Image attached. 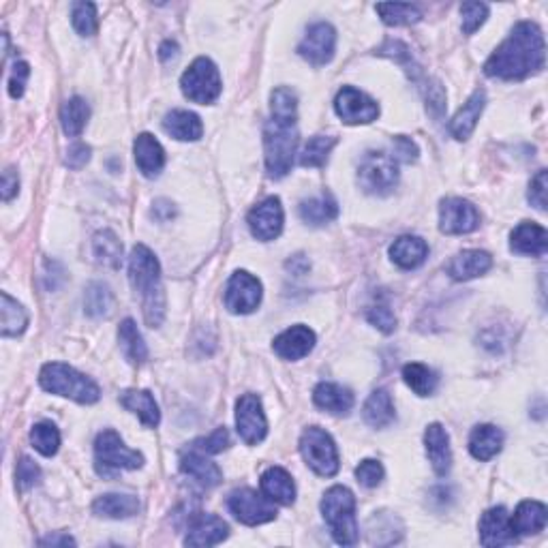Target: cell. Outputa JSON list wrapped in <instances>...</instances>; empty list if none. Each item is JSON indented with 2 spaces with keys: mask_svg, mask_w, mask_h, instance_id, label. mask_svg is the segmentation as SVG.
I'll return each instance as SVG.
<instances>
[{
  "mask_svg": "<svg viewBox=\"0 0 548 548\" xmlns=\"http://www.w3.org/2000/svg\"><path fill=\"white\" fill-rule=\"evenodd\" d=\"M546 43L544 34L534 22H518L508 39L493 52L485 64L488 78L525 80L544 69Z\"/></svg>",
  "mask_w": 548,
  "mask_h": 548,
  "instance_id": "cell-1",
  "label": "cell"
},
{
  "mask_svg": "<svg viewBox=\"0 0 548 548\" xmlns=\"http://www.w3.org/2000/svg\"><path fill=\"white\" fill-rule=\"evenodd\" d=\"M129 281L139 296L141 313L150 328H159L165 317V290L161 279V266L149 246H133L129 257Z\"/></svg>",
  "mask_w": 548,
  "mask_h": 548,
  "instance_id": "cell-2",
  "label": "cell"
},
{
  "mask_svg": "<svg viewBox=\"0 0 548 548\" xmlns=\"http://www.w3.org/2000/svg\"><path fill=\"white\" fill-rule=\"evenodd\" d=\"M296 149V116H270L266 129H264V150H266V169L270 178L279 180L292 172Z\"/></svg>",
  "mask_w": 548,
  "mask_h": 548,
  "instance_id": "cell-3",
  "label": "cell"
},
{
  "mask_svg": "<svg viewBox=\"0 0 548 548\" xmlns=\"http://www.w3.org/2000/svg\"><path fill=\"white\" fill-rule=\"evenodd\" d=\"M39 384L45 392L58 394V397L71 399L82 405L97 403L99 397H101V390L91 377L62 362L45 364L39 373Z\"/></svg>",
  "mask_w": 548,
  "mask_h": 548,
  "instance_id": "cell-4",
  "label": "cell"
},
{
  "mask_svg": "<svg viewBox=\"0 0 548 548\" xmlns=\"http://www.w3.org/2000/svg\"><path fill=\"white\" fill-rule=\"evenodd\" d=\"M322 514L326 518L332 538L341 546H353L358 542L356 497L350 488L332 486L322 499Z\"/></svg>",
  "mask_w": 548,
  "mask_h": 548,
  "instance_id": "cell-5",
  "label": "cell"
},
{
  "mask_svg": "<svg viewBox=\"0 0 548 548\" xmlns=\"http://www.w3.org/2000/svg\"><path fill=\"white\" fill-rule=\"evenodd\" d=\"M144 465V457L138 450L125 446L120 435L116 431H103L99 433L97 441H94V467L97 474L103 478H114L122 469H139Z\"/></svg>",
  "mask_w": 548,
  "mask_h": 548,
  "instance_id": "cell-6",
  "label": "cell"
},
{
  "mask_svg": "<svg viewBox=\"0 0 548 548\" xmlns=\"http://www.w3.org/2000/svg\"><path fill=\"white\" fill-rule=\"evenodd\" d=\"M180 88L188 101L199 105L215 103L223 91L219 69H216V64L210 58H196L191 62V67L182 73Z\"/></svg>",
  "mask_w": 548,
  "mask_h": 548,
  "instance_id": "cell-7",
  "label": "cell"
},
{
  "mask_svg": "<svg viewBox=\"0 0 548 548\" xmlns=\"http://www.w3.org/2000/svg\"><path fill=\"white\" fill-rule=\"evenodd\" d=\"M300 452L306 465L322 478H332L339 471V452L334 439L320 427H309L300 437Z\"/></svg>",
  "mask_w": 548,
  "mask_h": 548,
  "instance_id": "cell-8",
  "label": "cell"
},
{
  "mask_svg": "<svg viewBox=\"0 0 548 548\" xmlns=\"http://www.w3.org/2000/svg\"><path fill=\"white\" fill-rule=\"evenodd\" d=\"M358 182L370 196H388L399 185V165L386 152H369L358 169Z\"/></svg>",
  "mask_w": 548,
  "mask_h": 548,
  "instance_id": "cell-9",
  "label": "cell"
},
{
  "mask_svg": "<svg viewBox=\"0 0 548 548\" xmlns=\"http://www.w3.org/2000/svg\"><path fill=\"white\" fill-rule=\"evenodd\" d=\"M227 505L240 523H245V525H251V527L264 525V523H270L276 518L274 504L270 502L266 495H259L257 491H253V488H240V491H234L229 495Z\"/></svg>",
  "mask_w": 548,
  "mask_h": 548,
  "instance_id": "cell-10",
  "label": "cell"
},
{
  "mask_svg": "<svg viewBox=\"0 0 548 548\" xmlns=\"http://www.w3.org/2000/svg\"><path fill=\"white\" fill-rule=\"evenodd\" d=\"M334 110L345 125H369L380 116V105L353 86L341 88L334 99Z\"/></svg>",
  "mask_w": 548,
  "mask_h": 548,
  "instance_id": "cell-11",
  "label": "cell"
},
{
  "mask_svg": "<svg viewBox=\"0 0 548 548\" xmlns=\"http://www.w3.org/2000/svg\"><path fill=\"white\" fill-rule=\"evenodd\" d=\"M236 428L245 444L257 446L268 433V420L264 414L262 400L255 394H245L236 403Z\"/></svg>",
  "mask_w": 548,
  "mask_h": 548,
  "instance_id": "cell-12",
  "label": "cell"
},
{
  "mask_svg": "<svg viewBox=\"0 0 548 548\" xmlns=\"http://www.w3.org/2000/svg\"><path fill=\"white\" fill-rule=\"evenodd\" d=\"M480 226V212L461 197H447L439 206V229L447 236L476 232Z\"/></svg>",
  "mask_w": 548,
  "mask_h": 548,
  "instance_id": "cell-13",
  "label": "cell"
},
{
  "mask_svg": "<svg viewBox=\"0 0 548 548\" xmlns=\"http://www.w3.org/2000/svg\"><path fill=\"white\" fill-rule=\"evenodd\" d=\"M334 50H337V31L326 22H317L309 26L304 39L298 45V54L313 67H323L332 61Z\"/></svg>",
  "mask_w": 548,
  "mask_h": 548,
  "instance_id": "cell-14",
  "label": "cell"
},
{
  "mask_svg": "<svg viewBox=\"0 0 548 548\" xmlns=\"http://www.w3.org/2000/svg\"><path fill=\"white\" fill-rule=\"evenodd\" d=\"M259 303H262V283L253 274L245 273V270L234 273L232 279L227 281L226 290V306L229 309V313H253Z\"/></svg>",
  "mask_w": 548,
  "mask_h": 548,
  "instance_id": "cell-15",
  "label": "cell"
},
{
  "mask_svg": "<svg viewBox=\"0 0 548 548\" xmlns=\"http://www.w3.org/2000/svg\"><path fill=\"white\" fill-rule=\"evenodd\" d=\"M283 221H285V215H283L279 197H268L266 202L255 206L249 212V219H246L251 234L262 243L279 238L283 232Z\"/></svg>",
  "mask_w": 548,
  "mask_h": 548,
  "instance_id": "cell-16",
  "label": "cell"
},
{
  "mask_svg": "<svg viewBox=\"0 0 548 548\" xmlns=\"http://www.w3.org/2000/svg\"><path fill=\"white\" fill-rule=\"evenodd\" d=\"M516 542V534L510 525L508 510L491 508L480 518V544L482 546H508Z\"/></svg>",
  "mask_w": 548,
  "mask_h": 548,
  "instance_id": "cell-17",
  "label": "cell"
},
{
  "mask_svg": "<svg viewBox=\"0 0 548 548\" xmlns=\"http://www.w3.org/2000/svg\"><path fill=\"white\" fill-rule=\"evenodd\" d=\"M229 535V527L223 518L215 514H197L188 521L187 546H216Z\"/></svg>",
  "mask_w": 548,
  "mask_h": 548,
  "instance_id": "cell-18",
  "label": "cell"
},
{
  "mask_svg": "<svg viewBox=\"0 0 548 548\" xmlns=\"http://www.w3.org/2000/svg\"><path fill=\"white\" fill-rule=\"evenodd\" d=\"M315 347V332L306 326H292L274 339L273 350L283 361H300Z\"/></svg>",
  "mask_w": 548,
  "mask_h": 548,
  "instance_id": "cell-19",
  "label": "cell"
},
{
  "mask_svg": "<svg viewBox=\"0 0 548 548\" xmlns=\"http://www.w3.org/2000/svg\"><path fill=\"white\" fill-rule=\"evenodd\" d=\"M180 469L182 474H187L188 478H193L197 485H202L204 488H212L216 485H221L223 474L221 469L216 467V463H212L206 452H199L196 447H188V452H185L180 458Z\"/></svg>",
  "mask_w": 548,
  "mask_h": 548,
  "instance_id": "cell-20",
  "label": "cell"
},
{
  "mask_svg": "<svg viewBox=\"0 0 548 548\" xmlns=\"http://www.w3.org/2000/svg\"><path fill=\"white\" fill-rule=\"evenodd\" d=\"M424 446H427V457L431 461V467L437 476H447L452 467V450L450 437H447L446 428L441 424H428L427 433H424Z\"/></svg>",
  "mask_w": 548,
  "mask_h": 548,
  "instance_id": "cell-21",
  "label": "cell"
},
{
  "mask_svg": "<svg viewBox=\"0 0 548 548\" xmlns=\"http://www.w3.org/2000/svg\"><path fill=\"white\" fill-rule=\"evenodd\" d=\"M510 249L518 255L542 257L548 249V234L538 223H521L510 236Z\"/></svg>",
  "mask_w": 548,
  "mask_h": 548,
  "instance_id": "cell-22",
  "label": "cell"
},
{
  "mask_svg": "<svg viewBox=\"0 0 548 548\" xmlns=\"http://www.w3.org/2000/svg\"><path fill=\"white\" fill-rule=\"evenodd\" d=\"M133 152H135L138 169L146 176V178H155V176L161 174V169L165 168V150L155 139V135L150 133L138 135L133 144Z\"/></svg>",
  "mask_w": 548,
  "mask_h": 548,
  "instance_id": "cell-23",
  "label": "cell"
},
{
  "mask_svg": "<svg viewBox=\"0 0 548 548\" xmlns=\"http://www.w3.org/2000/svg\"><path fill=\"white\" fill-rule=\"evenodd\" d=\"M485 103H486V92L482 91V88H478V91L467 99V103L457 111V116L450 120L452 138L458 141L469 139V135L474 133L476 125H478L482 110H485Z\"/></svg>",
  "mask_w": 548,
  "mask_h": 548,
  "instance_id": "cell-24",
  "label": "cell"
},
{
  "mask_svg": "<svg viewBox=\"0 0 548 548\" xmlns=\"http://www.w3.org/2000/svg\"><path fill=\"white\" fill-rule=\"evenodd\" d=\"M493 266V257L486 251H463L447 264V274L455 281H471L486 274Z\"/></svg>",
  "mask_w": 548,
  "mask_h": 548,
  "instance_id": "cell-25",
  "label": "cell"
},
{
  "mask_svg": "<svg viewBox=\"0 0 548 548\" xmlns=\"http://www.w3.org/2000/svg\"><path fill=\"white\" fill-rule=\"evenodd\" d=\"M259 485H262V493L273 504L292 505L296 502V486H293L292 476L283 467H270L264 471Z\"/></svg>",
  "mask_w": 548,
  "mask_h": 548,
  "instance_id": "cell-26",
  "label": "cell"
},
{
  "mask_svg": "<svg viewBox=\"0 0 548 548\" xmlns=\"http://www.w3.org/2000/svg\"><path fill=\"white\" fill-rule=\"evenodd\" d=\"M504 447V433L493 424H480L469 435V452L476 461H491Z\"/></svg>",
  "mask_w": 548,
  "mask_h": 548,
  "instance_id": "cell-27",
  "label": "cell"
},
{
  "mask_svg": "<svg viewBox=\"0 0 548 548\" xmlns=\"http://www.w3.org/2000/svg\"><path fill=\"white\" fill-rule=\"evenodd\" d=\"M313 403L320 409L328 411V414L345 416L350 414L353 408V394L343 386L323 381V384H320L313 390Z\"/></svg>",
  "mask_w": 548,
  "mask_h": 548,
  "instance_id": "cell-28",
  "label": "cell"
},
{
  "mask_svg": "<svg viewBox=\"0 0 548 548\" xmlns=\"http://www.w3.org/2000/svg\"><path fill=\"white\" fill-rule=\"evenodd\" d=\"M548 510L542 502L518 504L514 514L510 516V525L516 535H534L546 527Z\"/></svg>",
  "mask_w": 548,
  "mask_h": 548,
  "instance_id": "cell-29",
  "label": "cell"
},
{
  "mask_svg": "<svg viewBox=\"0 0 548 548\" xmlns=\"http://www.w3.org/2000/svg\"><path fill=\"white\" fill-rule=\"evenodd\" d=\"M120 405L138 416L144 427L157 428L161 422V411L149 390H125L120 394Z\"/></svg>",
  "mask_w": 548,
  "mask_h": 548,
  "instance_id": "cell-30",
  "label": "cell"
},
{
  "mask_svg": "<svg viewBox=\"0 0 548 548\" xmlns=\"http://www.w3.org/2000/svg\"><path fill=\"white\" fill-rule=\"evenodd\" d=\"M390 257L399 268L414 270L422 266L424 259L428 257V246L418 236H400L390 246Z\"/></svg>",
  "mask_w": 548,
  "mask_h": 548,
  "instance_id": "cell-31",
  "label": "cell"
},
{
  "mask_svg": "<svg viewBox=\"0 0 548 548\" xmlns=\"http://www.w3.org/2000/svg\"><path fill=\"white\" fill-rule=\"evenodd\" d=\"M163 131L178 141H197L204 133V125L193 111L174 110L163 118Z\"/></svg>",
  "mask_w": 548,
  "mask_h": 548,
  "instance_id": "cell-32",
  "label": "cell"
},
{
  "mask_svg": "<svg viewBox=\"0 0 548 548\" xmlns=\"http://www.w3.org/2000/svg\"><path fill=\"white\" fill-rule=\"evenodd\" d=\"M92 512L103 518H131L139 512V502L133 495L110 493L94 499Z\"/></svg>",
  "mask_w": 548,
  "mask_h": 548,
  "instance_id": "cell-33",
  "label": "cell"
},
{
  "mask_svg": "<svg viewBox=\"0 0 548 548\" xmlns=\"http://www.w3.org/2000/svg\"><path fill=\"white\" fill-rule=\"evenodd\" d=\"M362 418L369 427L373 428H386L394 422V403L392 397L386 390H375L370 397L367 399L362 408Z\"/></svg>",
  "mask_w": 548,
  "mask_h": 548,
  "instance_id": "cell-34",
  "label": "cell"
},
{
  "mask_svg": "<svg viewBox=\"0 0 548 548\" xmlns=\"http://www.w3.org/2000/svg\"><path fill=\"white\" fill-rule=\"evenodd\" d=\"M300 219L304 223H309V226L320 227L326 226V223L334 221L339 216V204L334 202L332 196H320L313 199H306V202L300 204Z\"/></svg>",
  "mask_w": 548,
  "mask_h": 548,
  "instance_id": "cell-35",
  "label": "cell"
},
{
  "mask_svg": "<svg viewBox=\"0 0 548 548\" xmlns=\"http://www.w3.org/2000/svg\"><path fill=\"white\" fill-rule=\"evenodd\" d=\"M3 306H0V313H3V320H0V334H3L5 339L7 337H17V334H22L24 330L28 326V313L26 309L9 296L7 292H3Z\"/></svg>",
  "mask_w": 548,
  "mask_h": 548,
  "instance_id": "cell-36",
  "label": "cell"
},
{
  "mask_svg": "<svg viewBox=\"0 0 548 548\" xmlns=\"http://www.w3.org/2000/svg\"><path fill=\"white\" fill-rule=\"evenodd\" d=\"M118 341H120L122 353H125L127 361L131 364H144L149 361V347H146L133 320H125L120 323V328H118Z\"/></svg>",
  "mask_w": 548,
  "mask_h": 548,
  "instance_id": "cell-37",
  "label": "cell"
},
{
  "mask_svg": "<svg viewBox=\"0 0 548 548\" xmlns=\"http://www.w3.org/2000/svg\"><path fill=\"white\" fill-rule=\"evenodd\" d=\"M111 309H114V293L110 292V287L97 281L91 283L84 292L86 315L92 320H101L111 313Z\"/></svg>",
  "mask_w": 548,
  "mask_h": 548,
  "instance_id": "cell-38",
  "label": "cell"
},
{
  "mask_svg": "<svg viewBox=\"0 0 548 548\" xmlns=\"http://www.w3.org/2000/svg\"><path fill=\"white\" fill-rule=\"evenodd\" d=\"M88 118H91V108L82 97H71L69 101H64L62 110H61V122L64 133L69 138H78V135L84 131Z\"/></svg>",
  "mask_w": 548,
  "mask_h": 548,
  "instance_id": "cell-39",
  "label": "cell"
},
{
  "mask_svg": "<svg viewBox=\"0 0 548 548\" xmlns=\"http://www.w3.org/2000/svg\"><path fill=\"white\" fill-rule=\"evenodd\" d=\"M403 380L411 390H414L418 397H431V394L437 390V375L435 370L428 367H424L420 362H411L403 369Z\"/></svg>",
  "mask_w": 548,
  "mask_h": 548,
  "instance_id": "cell-40",
  "label": "cell"
},
{
  "mask_svg": "<svg viewBox=\"0 0 548 548\" xmlns=\"http://www.w3.org/2000/svg\"><path fill=\"white\" fill-rule=\"evenodd\" d=\"M337 146V138L332 135H315L304 144L303 155H300V165L303 168H322L328 161L330 152Z\"/></svg>",
  "mask_w": 548,
  "mask_h": 548,
  "instance_id": "cell-41",
  "label": "cell"
},
{
  "mask_svg": "<svg viewBox=\"0 0 548 548\" xmlns=\"http://www.w3.org/2000/svg\"><path fill=\"white\" fill-rule=\"evenodd\" d=\"M377 14L381 15V20L388 26H409L422 20L420 9L416 5H405V3H381L377 5Z\"/></svg>",
  "mask_w": 548,
  "mask_h": 548,
  "instance_id": "cell-42",
  "label": "cell"
},
{
  "mask_svg": "<svg viewBox=\"0 0 548 548\" xmlns=\"http://www.w3.org/2000/svg\"><path fill=\"white\" fill-rule=\"evenodd\" d=\"M94 255H97L99 262L103 266H108L111 270L120 268L122 264V245L120 240L116 238L114 232H99L94 236Z\"/></svg>",
  "mask_w": 548,
  "mask_h": 548,
  "instance_id": "cell-43",
  "label": "cell"
},
{
  "mask_svg": "<svg viewBox=\"0 0 548 548\" xmlns=\"http://www.w3.org/2000/svg\"><path fill=\"white\" fill-rule=\"evenodd\" d=\"M31 444L39 455L54 457L61 447V433L52 422H39L31 431Z\"/></svg>",
  "mask_w": 548,
  "mask_h": 548,
  "instance_id": "cell-44",
  "label": "cell"
},
{
  "mask_svg": "<svg viewBox=\"0 0 548 548\" xmlns=\"http://www.w3.org/2000/svg\"><path fill=\"white\" fill-rule=\"evenodd\" d=\"M71 22H73V28L82 37H92L99 28L97 7L92 3H75L71 7Z\"/></svg>",
  "mask_w": 548,
  "mask_h": 548,
  "instance_id": "cell-45",
  "label": "cell"
},
{
  "mask_svg": "<svg viewBox=\"0 0 548 548\" xmlns=\"http://www.w3.org/2000/svg\"><path fill=\"white\" fill-rule=\"evenodd\" d=\"M463 15V33L474 34L488 17V5L485 3H463L461 5Z\"/></svg>",
  "mask_w": 548,
  "mask_h": 548,
  "instance_id": "cell-46",
  "label": "cell"
},
{
  "mask_svg": "<svg viewBox=\"0 0 548 548\" xmlns=\"http://www.w3.org/2000/svg\"><path fill=\"white\" fill-rule=\"evenodd\" d=\"M377 54L394 58V61H397L399 64H403L405 71H408L409 75H414V78H416L418 67L414 64V58H411L409 47L405 43H400V41H388L384 47H380V52H377Z\"/></svg>",
  "mask_w": 548,
  "mask_h": 548,
  "instance_id": "cell-47",
  "label": "cell"
},
{
  "mask_svg": "<svg viewBox=\"0 0 548 548\" xmlns=\"http://www.w3.org/2000/svg\"><path fill=\"white\" fill-rule=\"evenodd\" d=\"M15 480H17V486H20V491H28V488H33L34 485H39V480H41L39 465L34 463L33 458L22 457L20 463H17Z\"/></svg>",
  "mask_w": 548,
  "mask_h": 548,
  "instance_id": "cell-48",
  "label": "cell"
},
{
  "mask_svg": "<svg viewBox=\"0 0 548 548\" xmlns=\"http://www.w3.org/2000/svg\"><path fill=\"white\" fill-rule=\"evenodd\" d=\"M384 467H381L380 461H373V458H367V461H362L356 467V478L361 482L362 486L367 488H375L381 485V480H384Z\"/></svg>",
  "mask_w": 548,
  "mask_h": 548,
  "instance_id": "cell-49",
  "label": "cell"
},
{
  "mask_svg": "<svg viewBox=\"0 0 548 548\" xmlns=\"http://www.w3.org/2000/svg\"><path fill=\"white\" fill-rule=\"evenodd\" d=\"M367 320L370 326L381 330L384 334H390V332H394V328H397V317H394V313L388 309L386 304L370 306V309L367 311Z\"/></svg>",
  "mask_w": 548,
  "mask_h": 548,
  "instance_id": "cell-50",
  "label": "cell"
},
{
  "mask_svg": "<svg viewBox=\"0 0 548 548\" xmlns=\"http://www.w3.org/2000/svg\"><path fill=\"white\" fill-rule=\"evenodd\" d=\"M227 446H229V433L226 427H221L216 428L215 433H210L208 437L197 439L191 447H196L199 452H206V455H219V452L226 450Z\"/></svg>",
  "mask_w": 548,
  "mask_h": 548,
  "instance_id": "cell-51",
  "label": "cell"
},
{
  "mask_svg": "<svg viewBox=\"0 0 548 548\" xmlns=\"http://www.w3.org/2000/svg\"><path fill=\"white\" fill-rule=\"evenodd\" d=\"M546 187H548V174L546 169H540V172L534 176L532 185H529L527 197H529V204L542 212L546 210Z\"/></svg>",
  "mask_w": 548,
  "mask_h": 548,
  "instance_id": "cell-52",
  "label": "cell"
},
{
  "mask_svg": "<svg viewBox=\"0 0 548 548\" xmlns=\"http://www.w3.org/2000/svg\"><path fill=\"white\" fill-rule=\"evenodd\" d=\"M28 75H31V67H28V62H15L14 69H11L9 75V94L14 99H20L24 91H26V82Z\"/></svg>",
  "mask_w": 548,
  "mask_h": 548,
  "instance_id": "cell-53",
  "label": "cell"
},
{
  "mask_svg": "<svg viewBox=\"0 0 548 548\" xmlns=\"http://www.w3.org/2000/svg\"><path fill=\"white\" fill-rule=\"evenodd\" d=\"M424 99H427V108L435 118H441L446 111V92L441 88L439 82H431V86L427 84L424 88Z\"/></svg>",
  "mask_w": 548,
  "mask_h": 548,
  "instance_id": "cell-54",
  "label": "cell"
},
{
  "mask_svg": "<svg viewBox=\"0 0 548 548\" xmlns=\"http://www.w3.org/2000/svg\"><path fill=\"white\" fill-rule=\"evenodd\" d=\"M394 161H403V163H411L418 159V146L411 141L409 138H394Z\"/></svg>",
  "mask_w": 548,
  "mask_h": 548,
  "instance_id": "cell-55",
  "label": "cell"
},
{
  "mask_svg": "<svg viewBox=\"0 0 548 548\" xmlns=\"http://www.w3.org/2000/svg\"><path fill=\"white\" fill-rule=\"evenodd\" d=\"M88 161H91V146L82 144V141L71 146L67 150V157H64V163H67L71 169H82Z\"/></svg>",
  "mask_w": 548,
  "mask_h": 548,
  "instance_id": "cell-56",
  "label": "cell"
},
{
  "mask_svg": "<svg viewBox=\"0 0 548 548\" xmlns=\"http://www.w3.org/2000/svg\"><path fill=\"white\" fill-rule=\"evenodd\" d=\"M17 191H20V178H17L15 169L9 168L3 172V199L5 202H9V199H14L17 196Z\"/></svg>",
  "mask_w": 548,
  "mask_h": 548,
  "instance_id": "cell-57",
  "label": "cell"
},
{
  "mask_svg": "<svg viewBox=\"0 0 548 548\" xmlns=\"http://www.w3.org/2000/svg\"><path fill=\"white\" fill-rule=\"evenodd\" d=\"M41 546H75V540L67 534H54L47 535V538L39 540Z\"/></svg>",
  "mask_w": 548,
  "mask_h": 548,
  "instance_id": "cell-58",
  "label": "cell"
},
{
  "mask_svg": "<svg viewBox=\"0 0 548 548\" xmlns=\"http://www.w3.org/2000/svg\"><path fill=\"white\" fill-rule=\"evenodd\" d=\"M176 54H178V45H176L174 41H165V43L159 47V58H161V61H169V58H174Z\"/></svg>",
  "mask_w": 548,
  "mask_h": 548,
  "instance_id": "cell-59",
  "label": "cell"
}]
</instances>
